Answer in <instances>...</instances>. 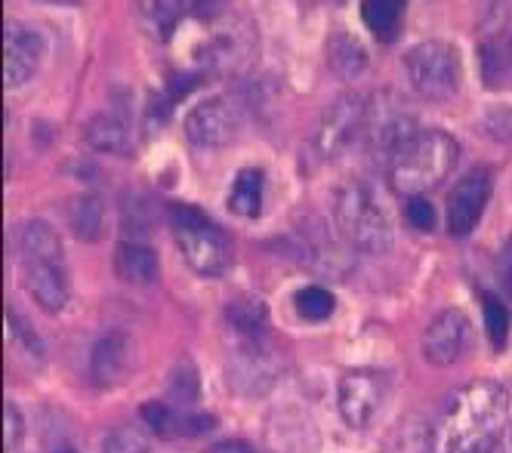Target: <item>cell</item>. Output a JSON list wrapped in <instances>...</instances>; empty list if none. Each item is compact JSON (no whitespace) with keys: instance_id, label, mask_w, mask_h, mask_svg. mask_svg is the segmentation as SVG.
Instances as JSON below:
<instances>
[{"instance_id":"cell-36","label":"cell","mask_w":512,"mask_h":453,"mask_svg":"<svg viewBox=\"0 0 512 453\" xmlns=\"http://www.w3.org/2000/svg\"><path fill=\"white\" fill-rule=\"evenodd\" d=\"M475 453H506V450H503V444H500V438H497V441L485 444L482 450H475Z\"/></svg>"},{"instance_id":"cell-37","label":"cell","mask_w":512,"mask_h":453,"mask_svg":"<svg viewBox=\"0 0 512 453\" xmlns=\"http://www.w3.org/2000/svg\"><path fill=\"white\" fill-rule=\"evenodd\" d=\"M47 4H62V7H78L84 0H47Z\"/></svg>"},{"instance_id":"cell-38","label":"cell","mask_w":512,"mask_h":453,"mask_svg":"<svg viewBox=\"0 0 512 453\" xmlns=\"http://www.w3.org/2000/svg\"><path fill=\"white\" fill-rule=\"evenodd\" d=\"M506 62H509V68H512V41H509V47H506Z\"/></svg>"},{"instance_id":"cell-35","label":"cell","mask_w":512,"mask_h":453,"mask_svg":"<svg viewBox=\"0 0 512 453\" xmlns=\"http://www.w3.org/2000/svg\"><path fill=\"white\" fill-rule=\"evenodd\" d=\"M213 453H250V447H244V444H219V447H213Z\"/></svg>"},{"instance_id":"cell-21","label":"cell","mask_w":512,"mask_h":453,"mask_svg":"<svg viewBox=\"0 0 512 453\" xmlns=\"http://www.w3.org/2000/svg\"><path fill=\"white\" fill-rule=\"evenodd\" d=\"M229 207L232 213L244 216V219H256L263 213V170L256 167H244L229 192Z\"/></svg>"},{"instance_id":"cell-19","label":"cell","mask_w":512,"mask_h":453,"mask_svg":"<svg viewBox=\"0 0 512 453\" xmlns=\"http://www.w3.org/2000/svg\"><path fill=\"white\" fill-rule=\"evenodd\" d=\"M19 250L22 259H44V262H62V241L53 232V225L44 219H28L19 229Z\"/></svg>"},{"instance_id":"cell-18","label":"cell","mask_w":512,"mask_h":453,"mask_svg":"<svg viewBox=\"0 0 512 453\" xmlns=\"http://www.w3.org/2000/svg\"><path fill=\"white\" fill-rule=\"evenodd\" d=\"M84 139L90 148L105 151V155H121L130 145V130L124 118H118L115 111H102V115L90 118L84 127Z\"/></svg>"},{"instance_id":"cell-39","label":"cell","mask_w":512,"mask_h":453,"mask_svg":"<svg viewBox=\"0 0 512 453\" xmlns=\"http://www.w3.org/2000/svg\"><path fill=\"white\" fill-rule=\"evenodd\" d=\"M53 453H75V450H71V447H59V450H53Z\"/></svg>"},{"instance_id":"cell-22","label":"cell","mask_w":512,"mask_h":453,"mask_svg":"<svg viewBox=\"0 0 512 453\" xmlns=\"http://www.w3.org/2000/svg\"><path fill=\"white\" fill-rule=\"evenodd\" d=\"M226 321L241 339H260L269 327V309L263 299H235L226 306Z\"/></svg>"},{"instance_id":"cell-5","label":"cell","mask_w":512,"mask_h":453,"mask_svg":"<svg viewBox=\"0 0 512 453\" xmlns=\"http://www.w3.org/2000/svg\"><path fill=\"white\" fill-rule=\"evenodd\" d=\"M417 133V115L405 96H398L395 90H383L368 99L361 136L377 158L389 164Z\"/></svg>"},{"instance_id":"cell-7","label":"cell","mask_w":512,"mask_h":453,"mask_svg":"<svg viewBox=\"0 0 512 453\" xmlns=\"http://www.w3.org/2000/svg\"><path fill=\"white\" fill-rule=\"evenodd\" d=\"M244 108H247V102H241L238 96L204 99L201 105H195L186 115V136H189V142L201 145V148L229 145L238 136V130H241Z\"/></svg>"},{"instance_id":"cell-16","label":"cell","mask_w":512,"mask_h":453,"mask_svg":"<svg viewBox=\"0 0 512 453\" xmlns=\"http://www.w3.org/2000/svg\"><path fill=\"white\" fill-rule=\"evenodd\" d=\"M115 272H118V278L127 281V284L149 287V284L158 281L161 266H158V256H155L152 247H145V244H139V241H124V244H118V250H115Z\"/></svg>"},{"instance_id":"cell-23","label":"cell","mask_w":512,"mask_h":453,"mask_svg":"<svg viewBox=\"0 0 512 453\" xmlns=\"http://www.w3.org/2000/svg\"><path fill=\"white\" fill-rule=\"evenodd\" d=\"M405 4L408 0H364L361 4V19L380 41H392L401 31V19H405Z\"/></svg>"},{"instance_id":"cell-20","label":"cell","mask_w":512,"mask_h":453,"mask_svg":"<svg viewBox=\"0 0 512 453\" xmlns=\"http://www.w3.org/2000/svg\"><path fill=\"white\" fill-rule=\"evenodd\" d=\"M68 229L78 241H99L105 232V207L96 195H78L68 201Z\"/></svg>"},{"instance_id":"cell-25","label":"cell","mask_w":512,"mask_h":453,"mask_svg":"<svg viewBox=\"0 0 512 453\" xmlns=\"http://www.w3.org/2000/svg\"><path fill=\"white\" fill-rule=\"evenodd\" d=\"M142 420L155 435L161 438H179V420H182V410L161 404V401H149L142 407Z\"/></svg>"},{"instance_id":"cell-28","label":"cell","mask_w":512,"mask_h":453,"mask_svg":"<svg viewBox=\"0 0 512 453\" xmlns=\"http://www.w3.org/2000/svg\"><path fill=\"white\" fill-rule=\"evenodd\" d=\"M482 302H485V327H488V336H491V346L503 349L506 346V333H509V312L503 306V299L494 296V293H482Z\"/></svg>"},{"instance_id":"cell-2","label":"cell","mask_w":512,"mask_h":453,"mask_svg":"<svg viewBox=\"0 0 512 453\" xmlns=\"http://www.w3.org/2000/svg\"><path fill=\"white\" fill-rule=\"evenodd\" d=\"M460 161V145L445 130H420L386 164L389 182L398 195L420 198L442 185Z\"/></svg>"},{"instance_id":"cell-6","label":"cell","mask_w":512,"mask_h":453,"mask_svg":"<svg viewBox=\"0 0 512 453\" xmlns=\"http://www.w3.org/2000/svg\"><path fill=\"white\" fill-rule=\"evenodd\" d=\"M411 87L423 99H451L460 90V53L448 41H423L405 56Z\"/></svg>"},{"instance_id":"cell-11","label":"cell","mask_w":512,"mask_h":453,"mask_svg":"<svg viewBox=\"0 0 512 453\" xmlns=\"http://www.w3.org/2000/svg\"><path fill=\"white\" fill-rule=\"evenodd\" d=\"M488 198H491V173L485 167H475L466 176H460L454 192L448 195V235L469 238L488 207Z\"/></svg>"},{"instance_id":"cell-34","label":"cell","mask_w":512,"mask_h":453,"mask_svg":"<svg viewBox=\"0 0 512 453\" xmlns=\"http://www.w3.org/2000/svg\"><path fill=\"white\" fill-rule=\"evenodd\" d=\"M189 7L198 19H213L219 10L226 7V0H189Z\"/></svg>"},{"instance_id":"cell-15","label":"cell","mask_w":512,"mask_h":453,"mask_svg":"<svg viewBox=\"0 0 512 453\" xmlns=\"http://www.w3.org/2000/svg\"><path fill=\"white\" fill-rule=\"evenodd\" d=\"M250 56V34L247 31H216L210 41L198 50V65L204 71H232Z\"/></svg>"},{"instance_id":"cell-4","label":"cell","mask_w":512,"mask_h":453,"mask_svg":"<svg viewBox=\"0 0 512 453\" xmlns=\"http://www.w3.org/2000/svg\"><path fill=\"white\" fill-rule=\"evenodd\" d=\"M167 222L173 229L176 247L182 259L189 262V269L204 275V278H219L226 275L232 253L226 235L192 204H170L167 207Z\"/></svg>"},{"instance_id":"cell-3","label":"cell","mask_w":512,"mask_h":453,"mask_svg":"<svg viewBox=\"0 0 512 453\" xmlns=\"http://www.w3.org/2000/svg\"><path fill=\"white\" fill-rule=\"evenodd\" d=\"M334 222L349 247L361 253H386L392 247V222L374 188L364 182L343 185L334 198Z\"/></svg>"},{"instance_id":"cell-31","label":"cell","mask_w":512,"mask_h":453,"mask_svg":"<svg viewBox=\"0 0 512 453\" xmlns=\"http://www.w3.org/2000/svg\"><path fill=\"white\" fill-rule=\"evenodd\" d=\"M405 216H408V225H411V229H417V232H432L435 229V207L423 195L408 201Z\"/></svg>"},{"instance_id":"cell-24","label":"cell","mask_w":512,"mask_h":453,"mask_svg":"<svg viewBox=\"0 0 512 453\" xmlns=\"http://www.w3.org/2000/svg\"><path fill=\"white\" fill-rule=\"evenodd\" d=\"M186 4L182 0H139V19L161 41H170V34L176 31Z\"/></svg>"},{"instance_id":"cell-30","label":"cell","mask_w":512,"mask_h":453,"mask_svg":"<svg viewBox=\"0 0 512 453\" xmlns=\"http://www.w3.org/2000/svg\"><path fill=\"white\" fill-rule=\"evenodd\" d=\"M506 50L497 44H485L482 47V71H485V84L488 87H500L503 74H506Z\"/></svg>"},{"instance_id":"cell-26","label":"cell","mask_w":512,"mask_h":453,"mask_svg":"<svg viewBox=\"0 0 512 453\" xmlns=\"http://www.w3.org/2000/svg\"><path fill=\"white\" fill-rule=\"evenodd\" d=\"M294 302H297V312L306 318V321H324V318H331L334 315V296L327 293L324 287H303L297 296H294Z\"/></svg>"},{"instance_id":"cell-29","label":"cell","mask_w":512,"mask_h":453,"mask_svg":"<svg viewBox=\"0 0 512 453\" xmlns=\"http://www.w3.org/2000/svg\"><path fill=\"white\" fill-rule=\"evenodd\" d=\"M102 453H149V435L136 426H118L105 438Z\"/></svg>"},{"instance_id":"cell-9","label":"cell","mask_w":512,"mask_h":453,"mask_svg":"<svg viewBox=\"0 0 512 453\" xmlns=\"http://www.w3.org/2000/svg\"><path fill=\"white\" fill-rule=\"evenodd\" d=\"M47 56L44 34L25 25V22H7L4 28V81L10 90L28 84L38 74L41 62Z\"/></svg>"},{"instance_id":"cell-8","label":"cell","mask_w":512,"mask_h":453,"mask_svg":"<svg viewBox=\"0 0 512 453\" xmlns=\"http://www.w3.org/2000/svg\"><path fill=\"white\" fill-rule=\"evenodd\" d=\"M364 108H368V99L358 93H346L334 105H327L312 136V148L321 161L337 158L343 148L352 145V139L364 127Z\"/></svg>"},{"instance_id":"cell-12","label":"cell","mask_w":512,"mask_h":453,"mask_svg":"<svg viewBox=\"0 0 512 453\" xmlns=\"http://www.w3.org/2000/svg\"><path fill=\"white\" fill-rule=\"evenodd\" d=\"M472 339V324L460 309L438 315L423 333V358L435 367H451L463 358Z\"/></svg>"},{"instance_id":"cell-27","label":"cell","mask_w":512,"mask_h":453,"mask_svg":"<svg viewBox=\"0 0 512 453\" xmlns=\"http://www.w3.org/2000/svg\"><path fill=\"white\" fill-rule=\"evenodd\" d=\"M121 225H124V232L136 241V238H145L152 229V207L145 198L133 195L124 201V210H121Z\"/></svg>"},{"instance_id":"cell-32","label":"cell","mask_w":512,"mask_h":453,"mask_svg":"<svg viewBox=\"0 0 512 453\" xmlns=\"http://www.w3.org/2000/svg\"><path fill=\"white\" fill-rule=\"evenodd\" d=\"M22 429H25V423H22L19 407H16V404H7V407H4V450H7V453L19 447Z\"/></svg>"},{"instance_id":"cell-13","label":"cell","mask_w":512,"mask_h":453,"mask_svg":"<svg viewBox=\"0 0 512 453\" xmlns=\"http://www.w3.org/2000/svg\"><path fill=\"white\" fill-rule=\"evenodd\" d=\"M22 287L50 315H56L68 306V281H65L62 262L22 259Z\"/></svg>"},{"instance_id":"cell-33","label":"cell","mask_w":512,"mask_h":453,"mask_svg":"<svg viewBox=\"0 0 512 453\" xmlns=\"http://www.w3.org/2000/svg\"><path fill=\"white\" fill-rule=\"evenodd\" d=\"M497 275H500V284H503L506 299H512V235L506 238V244H503V250H500V259H497Z\"/></svg>"},{"instance_id":"cell-1","label":"cell","mask_w":512,"mask_h":453,"mask_svg":"<svg viewBox=\"0 0 512 453\" xmlns=\"http://www.w3.org/2000/svg\"><path fill=\"white\" fill-rule=\"evenodd\" d=\"M509 413V395L494 380H475L463 386L438 420L429 453H475L500 438Z\"/></svg>"},{"instance_id":"cell-14","label":"cell","mask_w":512,"mask_h":453,"mask_svg":"<svg viewBox=\"0 0 512 453\" xmlns=\"http://www.w3.org/2000/svg\"><path fill=\"white\" fill-rule=\"evenodd\" d=\"M130 367V339L121 330H108L90 352V380L96 386H118Z\"/></svg>"},{"instance_id":"cell-10","label":"cell","mask_w":512,"mask_h":453,"mask_svg":"<svg viewBox=\"0 0 512 453\" xmlns=\"http://www.w3.org/2000/svg\"><path fill=\"white\" fill-rule=\"evenodd\" d=\"M386 380L377 370H349L340 380V413L349 429H368L383 407Z\"/></svg>"},{"instance_id":"cell-17","label":"cell","mask_w":512,"mask_h":453,"mask_svg":"<svg viewBox=\"0 0 512 453\" xmlns=\"http://www.w3.org/2000/svg\"><path fill=\"white\" fill-rule=\"evenodd\" d=\"M327 65H331L343 81H355L368 68V50L349 31H334L331 41H327Z\"/></svg>"}]
</instances>
